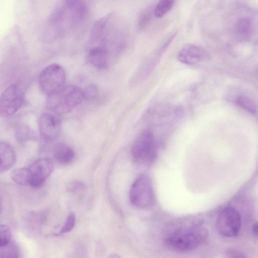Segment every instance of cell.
I'll return each mask as SVG.
<instances>
[{"mask_svg": "<svg viewBox=\"0 0 258 258\" xmlns=\"http://www.w3.org/2000/svg\"><path fill=\"white\" fill-rule=\"evenodd\" d=\"M88 13L86 3L80 0H69L54 10L50 16L48 25L54 34L59 35L66 31L77 27L86 19Z\"/></svg>", "mask_w": 258, "mask_h": 258, "instance_id": "6da1fadb", "label": "cell"}, {"mask_svg": "<svg viewBox=\"0 0 258 258\" xmlns=\"http://www.w3.org/2000/svg\"><path fill=\"white\" fill-rule=\"evenodd\" d=\"M173 226L165 237V244L172 249L178 251L193 250L207 239V230L201 224H178Z\"/></svg>", "mask_w": 258, "mask_h": 258, "instance_id": "7a4b0ae2", "label": "cell"}, {"mask_svg": "<svg viewBox=\"0 0 258 258\" xmlns=\"http://www.w3.org/2000/svg\"><path fill=\"white\" fill-rule=\"evenodd\" d=\"M83 99L82 90L78 86H65L57 93L47 96L46 107L58 114L69 113L78 106Z\"/></svg>", "mask_w": 258, "mask_h": 258, "instance_id": "3957f363", "label": "cell"}, {"mask_svg": "<svg viewBox=\"0 0 258 258\" xmlns=\"http://www.w3.org/2000/svg\"><path fill=\"white\" fill-rule=\"evenodd\" d=\"M66 73L64 68L57 63L51 64L45 67L39 77V85L41 91L47 96L55 94L64 87Z\"/></svg>", "mask_w": 258, "mask_h": 258, "instance_id": "277c9868", "label": "cell"}, {"mask_svg": "<svg viewBox=\"0 0 258 258\" xmlns=\"http://www.w3.org/2000/svg\"><path fill=\"white\" fill-rule=\"evenodd\" d=\"M129 199L133 205L140 209H149L155 205V196L149 177L142 175L134 182L130 190Z\"/></svg>", "mask_w": 258, "mask_h": 258, "instance_id": "5b68a950", "label": "cell"}, {"mask_svg": "<svg viewBox=\"0 0 258 258\" xmlns=\"http://www.w3.org/2000/svg\"><path fill=\"white\" fill-rule=\"evenodd\" d=\"M132 154L139 163L148 165L154 161L157 150L154 137L150 130H144L138 137L133 144Z\"/></svg>", "mask_w": 258, "mask_h": 258, "instance_id": "8992f818", "label": "cell"}, {"mask_svg": "<svg viewBox=\"0 0 258 258\" xmlns=\"http://www.w3.org/2000/svg\"><path fill=\"white\" fill-rule=\"evenodd\" d=\"M24 93L16 84L7 87L0 96V116L8 117L15 114L24 101Z\"/></svg>", "mask_w": 258, "mask_h": 258, "instance_id": "52a82bcc", "label": "cell"}, {"mask_svg": "<svg viewBox=\"0 0 258 258\" xmlns=\"http://www.w3.org/2000/svg\"><path fill=\"white\" fill-rule=\"evenodd\" d=\"M216 226L218 231L222 235L228 237L237 236L241 226L239 212L232 207H225L218 216Z\"/></svg>", "mask_w": 258, "mask_h": 258, "instance_id": "ba28073f", "label": "cell"}, {"mask_svg": "<svg viewBox=\"0 0 258 258\" xmlns=\"http://www.w3.org/2000/svg\"><path fill=\"white\" fill-rule=\"evenodd\" d=\"M28 168L30 187H41L53 170V164L47 158H39L34 161Z\"/></svg>", "mask_w": 258, "mask_h": 258, "instance_id": "9c48e42d", "label": "cell"}, {"mask_svg": "<svg viewBox=\"0 0 258 258\" xmlns=\"http://www.w3.org/2000/svg\"><path fill=\"white\" fill-rule=\"evenodd\" d=\"M208 52L193 44H187L182 46L177 54L178 60L185 64L195 66L209 59Z\"/></svg>", "mask_w": 258, "mask_h": 258, "instance_id": "30bf717a", "label": "cell"}, {"mask_svg": "<svg viewBox=\"0 0 258 258\" xmlns=\"http://www.w3.org/2000/svg\"><path fill=\"white\" fill-rule=\"evenodd\" d=\"M38 126L42 138L47 141L56 139L59 134L61 123L57 117L49 113H43L38 119Z\"/></svg>", "mask_w": 258, "mask_h": 258, "instance_id": "8fae6325", "label": "cell"}, {"mask_svg": "<svg viewBox=\"0 0 258 258\" xmlns=\"http://www.w3.org/2000/svg\"><path fill=\"white\" fill-rule=\"evenodd\" d=\"M110 55L108 51L103 47L95 46L90 50L88 59L91 64L97 69L105 70L109 66Z\"/></svg>", "mask_w": 258, "mask_h": 258, "instance_id": "7c38bea8", "label": "cell"}, {"mask_svg": "<svg viewBox=\"0 0 258 258\" xmlns=\"http://www.w3.org/2000/svg\"><path fill=\"white\" fill-rule=\"evenodd\" d=\"M16 161V155L13 148L7 143L0 142V172L11 169Z\"/></svg>", "mask_w": 258, "mask_h": 258, "instance_id": "4fadbf2b", "label": "cell"}, {"mask_svg": "<svg viewBox=\"0 0 258 258\" xmlns=\"http://www.w3.org/2000/svg\"><path fill=\"white\" fill-rule=\"evenodd\" d=\"M53 155L57 162L67 164L73 160L75 154L70 147L64 144H59L54 148Z\"/></svg>", "mask_w": 258, "mask_h": 258, "instance_id": "5bb4252c", "label": "cell"}, {"mask_svg": "<svg viewBox=\"0 0 258 258\" xmlns=\"http://www.w3.org/2000/svg\"><path fill=\"white\" fill-rule=\"evenodd\" d=\"M109 20L108 16L98 20L93 25L90 34V41L94 44L99 42L106 25Z\"/></svg>", "mask_w": 258, "mask_h": 258, "instance_id": "9a60e30c", "label": "cell"}, {"mask_svg": "<svg viewBox=\"0 0 258 258\" xmlns=\"http://www.w3.org/2000/svg\"><path fill=\"white\" fill-rule=\"evenodd\" d=\"M237 37L242 40H247L250 36L251 24L250 20L246 18L239 19L235 26Z\"/></svg>", "mask_w": 258, "mask_h": 258, "instance_id": "2e32d148", "label": "cell"}, {"mask_svg": "<svg viewBox=\"0 0 258 258\" xmlns=\"http://www.w3.org/2000/svg\"><path fill=\"white\" fill-rule=\"evenodd\" d=\"M10 176L15 183L23 186H30L27 168L22 167L15 169L11 172Z\"/></svg>", "mask_w": 258, "mask_h": 258, "instance_id": "e0dca14e", "label": "cell"}, {"mask_svg": "<svg viewBox=\"0 0 258 258\" xmlns=\"http://www.w3.org/2000/svg\"><path fill=\"white\" fill-rule=\"evenodd\" d=\"M20 255L19 248L14 241L0 247V258H19Z\"/></svg>", "mask_w": 258, "mask_h": 258, "instance_id": "ac0fdd59", "label": "cell"}, {"mask_svg": "<svg viewBox=\"0 0 258 258\" xmlns=\"http://www.w3.org/2000/svg\"><path fill=\"white\" fill-rule=\"evenodd\" d=\"M235 103L240 107L247 110L249 112L256 114L257 109L254 102L248 97L240 95L237 97Z\"/></svg>", "mask_w": 258, "mask_h": 258, "instance_id": "d6986e66", "label": "cell"}, {"mask_svg": "<svg viewBox=\"0 0 258 258\" xmlns=\"http://www.w3.org/2000/svg\"><path fill=\"white\" fill-rule=\"evenodd\" d=\"M174 2L172 0H161L156 5L154 9L155 17L160 18L166 15L172 8Z\"/></svg>", "mask_w": 258, "mask_h": 258, "instance_id": "ffe728a7", "label": "cell"}, {"mask_svg": "<svg viewBox=\"0 0 258 258\" xmlns=\"http://www.w3.org/2000/svg\"><path fill=\"white\" fill-rule=\"evenodd\" d=\"M153 13L154 11L152 9L149 8L140 14L137 22V28L139 30H143L148 25Z\"/></svg>", "mask_w": 258, "mask_h": 258, "instance_id": "44dd1931", "label": "cell"}, {"mask_svg": "<svg viewBox=\"0 0 258 258\" xmlns=\"http://www.w3.org/2000/svg\"><path fill=\"white\" fill-rule=\"evenodd\" d=\"M17 140L20 143H23L33 138V133L31 130L24 125L19 126L16 131Z\"/></svg>", "mask_w": 258, "mask_h": 258, "instance_id": "7402d4cb", "label": "cell"}, {"mask_svg": "<svg viewBox=\"0 0 258 258\" xmlns=\"http://www.w3.org/2000/svg\"><path fill=\"white\" fill-rule=\"evenodd\" d=\"M12 241V232L10 227L5 224H0V247L4 246Z\"/></svg>", "mask_w": 258, "mask_h": 258, "instance_id": "603a6c76", "label": "cell"}, {"mask_svg": "<svg viewBox=\"0 0 258 258\" xmlns=\"http://www.w3.org/2000/svg\"><path fill=\"white\" fill-rule=\"evenodd\" d=\"M82 92L83 99L87 101L94 100L97 98L99 94L97 87L94 84L88 85L82 90Z\"/></svg>", "mask_w": 258, "mask_h": 258, "instance_id": "cb8c5ba5", "label": "cell"}, {"mask_svg": "<svg viewBox=\"0 0 258 258\" xmlns=\"http://www.w3.org/2000/svg\"><path fill=\"white\" fill-rule=\"evenodd\" d=\"M76 221V215L74 213H70L68 215L63 227L59 233L64 234L70 232L74 227Z\"/></svg>", "mask_w": 258, "mask_h": 258, "instance_id": "d4e9b609", "label": "cell"}, {"mask_svg": "<svg viewBox=\"0 0 258 258\" xmlns=\"http://www.w3.org/2000/svg\"><path fill=\"white\" fill-rule=\"evenodd\" d=\"M84 188V184L79 182H74L72 183L68 187L69 191L73 193H78L82 191Z\"/></svg>", "mask_w": 258, "mask_h": 258, "instance_id": "484cf974", "label": "cell"}, {"mask_svg": "<svg viewBox=\"0 0 258 258\" xmlns=\"http://www.w3.org/2000/svg\"><path fill=\"white\" fill-rule=\"evenodd\" d=\"M226 255L228 258H246L243 253L235 249L228 250L226 252Z\"/></svg>", "mask_w": 258, "mask_h": 258, "instance_id": "4316f807", "label": "cell"}, {"mask_svg": "<svg viewBox=\"0 0 258 258\" xmlns=\"http://www.w3.org/2000/svg\"><path fill=\"white\" fill-rule=\"evenodd\" d=\"M252 231L253 234L256 236H257L258 233V228H257V223L255 222L252 225Z\"/></svg>", "mask_w": 258, "mask_h": 258, "instance_id": "83f0119b", "label": "cell"}, {"mask_svg": "<svg viewBox=\"0 0 258 258\" xmlns=\"http://www.w3.org/2000/svg\"><path fill=\"white\" fill-rule=\"evenodd\" d=\"M108 258H120V257L117 254H110Z\"/></svg>", "mask_w": 258, "mask_h": 258, "instance_id": "f1b7e54d", "label": "cell"}]
</instances>
